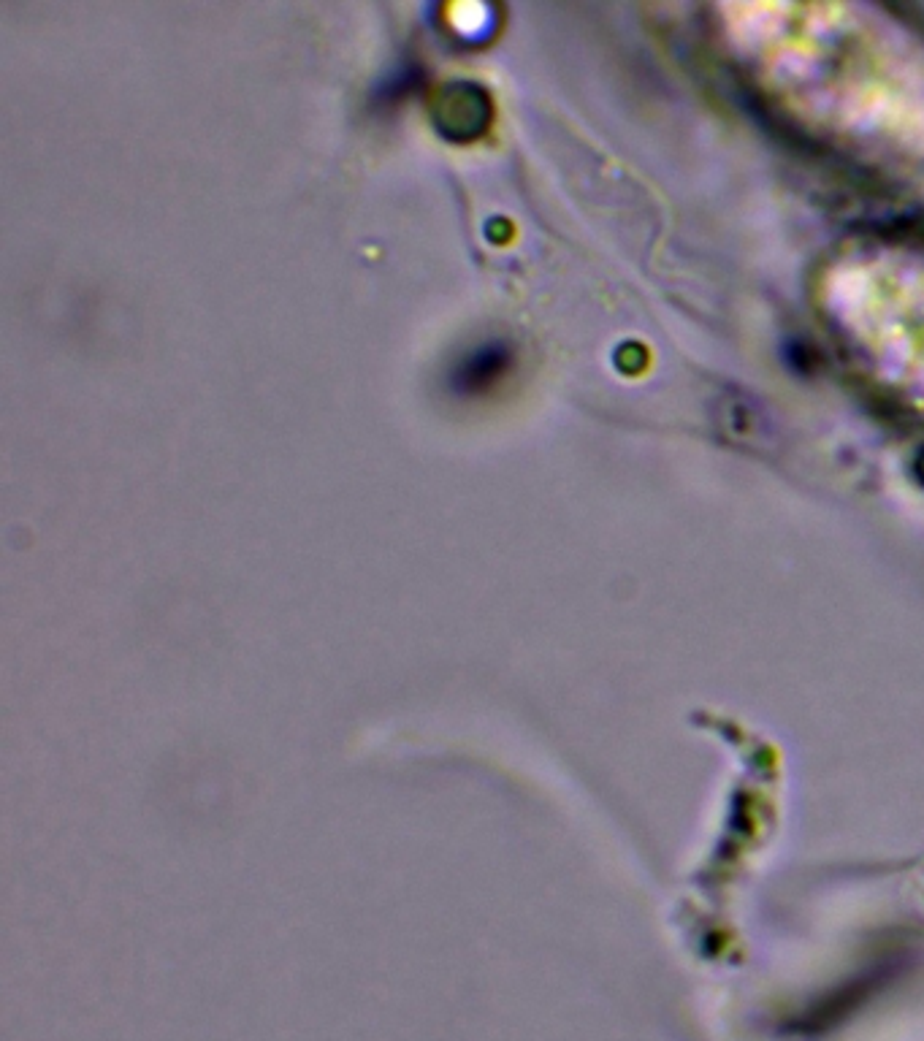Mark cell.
Segmentation results:
<instances>
[{
  "label": "cell",
  "mask_w": 924,
  "mask_h": 1041,
  "mask_svg": "<svg viewBox=\"0 0 924 1041\" xmlns=\"http://www.w3.org/2000/svg\"><path fill=\"white\" fill-rule=\"evenodd\" d=\"M507 366V356H504V347H486L480 350L477 356L469 358V364L461 369V377L469 388H477V385L491 383L499 372Z\"/></svg>",
  "instance_id": "1"
}]
</instances>
